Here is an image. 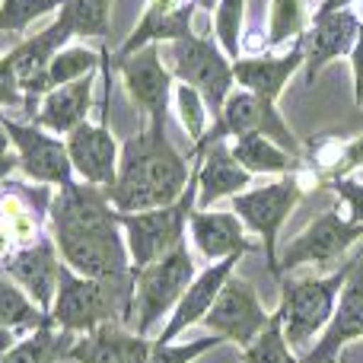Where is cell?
Wrapping results in <instances>:
<instances>
[{
  "mask_svg": "<svg viewBox=\"0 0 363 363\" xmlns=\"http://www.w3.org/2000/svg\"><path fill=\"white\" fill-rule=\"evenodd\" d=\"M166 55H169V74L179 83L194 86L204 96L207 108H211V118H217L220 108H223L226 96L236 86V77H233V61L223 55V48L217 45L213 35H185L176 42H166Z\"/></svg>",
  "mask_w": 363,
  "mask_h": 363,
  "instance_id": "cell-8",
  "label": "cell"
},
{
  "mask_svg": "<svg viewBox=\"0 0 363 363\" xmlns=\"http://www.w3.org/2000/svg\"><path fill=\"white\" fill-rule=\"evenodd\" d=\"M239 258L242 255H230V258H220V262H211L204 271L194 274V281L188 284V290L182 294V300L176 303V309L169 313V322L163 325V332L157 335L153 345H172L188 325H198L201 319L207 315V309L213 306L217 294L223 290V284L230 281V274L236 271Z\"/></svg>",
  "mask_w": 363,
  "mask_h": 363,
  "instance_id": "cell-17",
  "label": "cell"
},
{
  "mask_svg": "<svg viewBox=\"0 0 363 363\" xmlns=\"http://www.w3.org/2000/svg\"><path fill=\"white\" fill-rule=\"evenodd\" d=\"M13 169H19V160L13 157V153H6V157H0V185H4L6 176H10Z\"/></svg>",
  "mask_w": 363,
  "mask_h": 363,
  "instance_id": "cell-41",
  "label": "cell"
},
{
  "mask_svg": "<svg viewBox=\"0 0 363 363\" xmlns=\"http://www.w3.org/2000/svg\"><path fill=\"white\" fill-rule=\"evenodd\" d=\"M230 153L236 157V163L242 166L249 176H287V172H300V157L287 153L271 138H264V134L233 138Z\"/></svg>",
  "mask_w": 363,
  "mask_h": 363,
  "instance_id": "cell-25",
  "label": "cell"
},
{
  "mask_svg": "<svg viewBox=\"0 0 363 363\" xmlns=\"http://www.w3.org/2000/svg\"><path fill=\"white\" fill-rule=\"evenodd\" d=\"M363 242V223H351L338 207L319 213L300 236H294L277 252V281L287 271H296L303 264H328L341 258L347 249Z\"/></svg>",
  "mask_w": 363,
  "mask_h": 363,
  "instance_id": "cell-10",
  "label": "cell"
},
{
  "mask_svg": "<svg viewBox=\"0 0 363 363\" xmlns=\"http://www.w3.org/2000/svg\"><path fill=\"white\" fill-rule=\"evenodd\" d=\"M51 315L42 313L35 303L29 300L23 287L16 281H10L6 271H0V325L13 328V332H26V328L45 325Z\"/></svg>",
  "mask_w": 363,
  "mask_h": 363,
  "instance_id": "cell-28",
  "label": "cell"
},
{
  "mask_svg": "<svg viewBox=\"0 0 363 363\" xmlns=\"http://www.w3.org/2000/svg\"><path fill=\"white\" fill-rule=\"evenodd\" d=\"M64 144H67V157L70 166H74V176H80L86 185L96 188H112L115 176H118V157H121V147L118 140L112 138L108 125L96 121H83L77 125L70 134H64Z\"/></svg>",
  "mask_w": 363,
  "mask_h": 363,
  "instance_id": "cell-16",
  "label": "cell"
},
{
  "mask_svg": "<svg viewBox=\"0 0 363 363\" xmlns=\"http://www.w3.org/2000/svg\"><path fill=\"white\" fill-rule=\"evenodd\" d=\"M13 345H16V332H13V328H4V325H0V357H4V354L10 351Z\"/></svg>",
  "mask_w": 363,
  "mask_h": 363,
  "instance_id": "cell-43",
  "label": "cell"
},
{
  "mask_svg": "<svg viewBox=\"0 0 363 363\" xmlns=\"http://www.w3.org/2000/svg\"><path fill=\"white\" fill-rule=\"evenodd\" d=\"M268 319L271 315L258 300L255 287L242 277L230 274V281L223 284V290L217 294L213 306L207 309V315L201 322L207 325L211 335H220L223 341H233L239 347H249L264 332Z\"/></svg>",
  "mask_w": 363,
  "mask_h": 363,
  "instance_id": "cell-13",
  "label": "cell"
},
{
  "mask_svg": "<svg viewBox=\"0 0 363 363\" xmlns=\"http://www.w3.org/2000/svg\"><path fill=\"white\" fill-rule=\"evenodd\" d=\"M13 245H16V242H13V236H10V230H6V223H4V220H0V258H6V255H10V249H13Z\"/></svg>",
  "mask_w": 363,
  "mask_h": 363,
  "instance_id": "cell-42",
  "label": "cell"
},
{
  "mask_svg": "<svg viewBox=\"0 0 363 363\" xmlns=\"http://www.w3.org/2000/svg\"><path fill=\"white\" fill-rule=\"evenodd\" d=\"M351 4L354 0H322L313 16H328V13H338V10H351Z\"/></svg>",
  "mask_w": 363,
  "mask_h": 363,
  "instance_id": "cell-40",
  "label": "cell"
},
{
  "mask_svg": "<svg viewBox=\"0 0 363 363\" xmlns=\"http://www.w3.org/2000/svg\"><path fill=\"white\" fill-rule=\"evenodd\" d=\"M360 16L354 10H338L328 16H313V26L306 32V83H315V77L332 64L335 57H347L357 42Z\"/></svg>",
  "mask_w": 363,
  "mask_h": 363,
  "instance_id": "cell-22",
  "label": "cell"
},
{
  "mask_svg": "<svg viewBox=\"0 0 363 363\" xmlns=\"http://www.w3.org/2000/svg\"><path fill=\"white\" fill-rule=\"evenodd\" d=\"M64 0H0V32H19L29 29V23H35L38 16L57 10Z\"/></svg>",
  "mask_w": 363,
  "mask_h": 363,
  "instance_id": "cell-34",
  "label": "cell"
},
{
  "mask_svg": "<svg viewBox=\"0 0 363 363\" xmlns=\"http://www.w3.org/2000/svg\"><path fill=\"white\" fill-rule=\"evenodd\" d=\"M191 160L198 172V201H194L198 211H211V204L233 198L252 185V176L236 163L226 140H217L204 150H191Z\"/></svg>",
  "mask_w": 363,
  "mask_h": 363,
  "instance_id": "cell-20",
  "label": "cell"
},
{
  "mask_svg": "<svg viewBox=\"0 0 363 363\" xmlns=\"http://www.w3.org/2000/svg\"><path fill=\"white\" fill-rule=\"evenodd\" d=\"M102 64V51H93L86 45H64L48 64V93L57 86L80 80L86 74H96Z\"/></svg>",
  "mask_w": 363,
  "mask_h": 363,
  "instance_id": "cell-30",
  "label": "cell"
},
{
  "mask_svg": "<svg viewBox=\"0 0 363 363\" xmlns=\"http://www.w3.org/2000/svg\"><path fill=\"white\" fill-rule=\"evenodd\" d=\"M0 125H4L10 144L16 147L19 169H23L26 179L38 182V185H57V188L74 182L67 144L57 134L38 128L35 121H13L4 112H0Z\"/></svg>",
  "mask_w": 363,
  "mask_h": 363,
  "instance_id": "cell-12",
  "label": "cell"
},
{
  "mask_svg": "<svg viewBox=\"0 0 363 363\" xmlns=\"http://www.w3.org/2000/svg\"><path fill=\"white\" fill-rule=\"evenodd\" d=\"M357 16H360V23H363V0H360V13H357Z\"/></svg>",
  "mask_w": 363,
  "mask_h": 363,
  "instance_id": "cell-46",
  "label": "cell"
},
{
  "mask_svg": "<svg viewBox=\"0 0 363 363\" xmlns=\"http://www.w3.org/2000/svg\"><path fill=\"white\" fill-rule=\"evenodd\" d=\"M48 315L55 325H61L64 332H74V335L93 332L102 322L131 325L134 322V287L83 277L61 262L55 303H51Z\"/></svg>",
  "mask_w": 363,
  "mask_h": 363,
  "instance_id": "cell-3",
  "label": "cell"
},
{
  "mask_svg": "<svg viewBox=\"0 0 363 363\" xmlns=\"http://www.w3.org/2000/svg\"><path fill=\"white\" fill-rule=\"evenodd\" d=\"M194 274H198V264H194V255L188 252L185 242H179L160 262L140 268L134 277V332L150 338L153 328L176 309Z\"/></svg>",
  "mask_w": 363,
  "mask_h": 363,
  "instance_id": "cell-6",
  "label": "cell"
},
{
  "mask_svg": "<svg viewBox=\"0 0 363 363\" xmlns=\"http://www.w3.org/2000/svg\"><path fill=\"white\" fill-rule=\"evenodd\" d=\"M77 335L55 328V322H45L35 328V335H29L26 341L13 345L10 351L0 357V363H57L67 357V351L74 347Z\"/></svg>",
  "mask_w": 363,
  "mask_h": 363,
  "instance_id": "cell-26",
  "label": "cell"
},
{
  "mask_svg": "<svg viewBox=\"0 0 363 363\" xmlns=\"http://www.w3.org/2000/svg\"><path fill=\"white\" fill-rule=\"evenodd\" d=\"M360 338H363V245L354 255V268L347 274L345 287H341L332 322L319 335V341L303 354V363H341L345 347Z\"/></svg>",
  "mask_w": 363,
  "mask_h": 363,
  "instance_id": "cell-14",
  "label": "cell"
},
{
  "mask_svg": "<svg viewBox=\"0 0 363 363\" xmlns=\"http://www.w3.org/2000/svg\"><path fill=\"white\" fill-rule=\"evenodd\" d=\"M19 102H23V93H19L16 74H13L10 61H6V55H4V57H0V108L19 106Z\"/></svg>",
  "mask_w": 363,
  "mask_h": 363,
  "instance_id": "cell-37",
  "label": "cell"
},
{
  "mask_svg": "<svg viewBox=\"0 0 363 363\" xmlns=\"http://www.w3.org/2000/svg\"><path fill=\"white\" fill-rule=\"evenodd\" d=\"M303 172H287V176L268 182L258 188H245V191L233 194L230 207L249 233L262 239L264 258H268V271L277 277V236H281L287 217L296 211L303 201Z\"/></svg>",
  "mask_w": 363,
  "mask_h": 363,
  "instance_id": "cell-7",
  "label": "cell"
},
{
  "mask_svg": "<svg viewBox=\"0 0 363 363\" xmlns=\"http://www.w3.org/2000/svg\"><path fill=\"white\" fill-rule=\"evenodd\" d=\"M360 112H363V102H360Z\"/></svg>",
  "mask_w": 363,
  "mask_h": 363,
  "instance_id": "cell-47",
  "label": "cell"
},
{
  "mask_svg": "<svg viewBox=\"0 0 363 363\" xmlns=\"http://www.w3.org/2000/svg\"><path fill=\"white\" fill-rule=\"evenodd\" d=\"M242 26L245 0H217V6H213V38L230 61L242 57Z\"/></svg>",
  "mask_w": 363,
  "mask_h": 363,
  "instance_id": "cell-32",
  "label": "cell"
},
{
  "mask_svg": "<svg viewBox=\"0 0 363 363\" xmlns=\"http://www.w3.org/2000/svg\"><path fill=\"white\" fill-rule=\"evenodd\" d=\"M153 341L138 332H128L121 322H102L93 332L74 341L67 360L74 363H147Z\"/></svg>",
  "mask_w": 363,
  "mask_h": 363,
  "instance_id": "cell-21",
  "label": "cell"
},
{
  "mask_svg": "<svg viewBox=\"0 0 363 363\" xmlns=\"http://www.w3.org/2000/svg\"><path fill=\"white\" fill-rule=\"evenodd\" d=\"M194 201H198V172H194V163H191V182H188V188L182 191L179 201H172L166 207H153V211H140V213H118L134 271L160 262L179 242H185L188 217L194 211Z\"/></svg>",
  "mask_w": 363,
  "mask_h": 363,
  "instance_id": "cell-5",
  "label": "cell"
},
{
  "mask_svg": "<svg viewBox=\"0 0 363 363\" xmlns=\"http://www.w3.org/2000/svg\"><path fill=\"white\" fill-rule=\"evenodd\" d=\"M354 268V258L345 262L332 274L319 277H281V306L277 315L284 322V338L294 351L306 354L309 347L319 341L325 325L332 322V313L338 306L341 287H345L347 274Z\"/></svg>",
  "mask_w": 363,
  "mask_h": 363,
  "instance_id": "cell-4",
  "label": "cell"
},
{
  "mask_svg": "<svg viewBox=\"0 0 363 363\" xmlns=\"http://www.w3.org/2000/svg\"><path fill=\"white\" fill-rule=\"evenodd\" d=\"M306 64V35L296 38L287 48V55H252L233 61V77L242 89L262 96V99L277 102L287 89L290 77Z\"/></svg>",
  "mask_w": 363,
  "mask_h": 363,
  "instance_id": "cell-19",
  "label": "cell"
},
{
  "mask_svg": "<svg viewBox=\"0 0 363 363\" xmlns=\"http://www.w3.org/2000/svg\"><path fill=\"white\" fill-rule=\"evenodd\" d=\"M70 42V35L57 23H51L45 32L29 35L16 45L13 51H6L13 74H16L19 93H23V108L29 118H35V102L48 93V64L64 45Z\"/></svg>",
  "mask_w": 363,
  "mask_h": 363,
  "instance_id": "cell-15",
  "label": "cell"
},
{
  "mask_svg": "<svg viewBox=\"0 0 363 363\" xmlns=\"http://www.w3.org/2000/svg\"><path fill=\"white\" fill-rule=\"evenodd\" d=\"M309 26H313V13H309L306 0H271L264 45L277 48V45L290 42V38H303Z\"/></svg>",
  "mask_w": 363,
  "mask_h": 363,
  "instance_id": "cell-29",
  "label": "cell"
},
{
  "mask_svg": "<svg viewBox=\"0 0 363 363\" xmlns=\"http://www.w3.org/2000/svg\"><path fill=\"white\" fill-rule=\"evenodd\" d=\"M347 61H351V70H354V106L360 108V102H363V23L357 29V42H354Z\"/></svg>",
  "mask_w": 363,
  "mask_h": 363,
  "instance_id": "cell-38",
  "label": "cell"
},
{
  "mask_svg": "<svg viewBox=\"0 0 363 363\" xmlns=\"http://www.w3.org/2000/svg\"><path fill=\"white\" fill-rule=\"evenodd\" d=\"M328 185L338 194V211L351 223H363V182L354 176H341V179H332Z\"/></svg>",
  "mask_w": 363,
  "mask_h": 363,
  "instance_id": "cell-36",
  "label": "cell"
},
{
  "mask_svg": "<svg viewBox=\"0 0 363 363\" xmlns=\"http://www.w3.org/2000/svg\"><path fill=\"white\" fill-rule=\"evenodd\" d=\"M89 106H93V74L45 93L35 115V125L61 138V134H70L77 125L86 121Z\"/></svg>",
  "mask_w": 363,
  "mask_h": 363,
  "instance_id": "cell-24",
  "label": "cell"
},
{
  "mask_svg": "<svg viewBox=\"0 0 363 363\" xmlns=\"http://www.w3.org/2000/svg\"><path fill=\"white\" fill-rule=\"evenodd\" d=\"M363 169V134L357 138H345V163H341V176H354Z\"/></svg>",
  "mask_w": 363,
  "mask_h": 363,
  "instance_id": "cell-39",
  "label": "cell"
},
{
  "mask_svg": "<svg viewBox=\"0 0 363 363\" xmlns=\"http://www.w3.org/2000/svg\"><path fill=\"white\" fill-rule=\"evenodd\" d=\"M172 102H176V115L182 128H185V134L198 144L207 134V128H211V108H207L204 96L194 86H188V83H179V86H172Z\"/></svg>",
  "mask_w": 363,
  "mask_h": 363,
  "instance_id": "cell-33",
  "label": "cell"
},
{
  "mask_svg": "<svg viewBox=\"0 0 363 363\" xmlns=\"http://www.w3.org/2000/svg\"><path fill=\"white\" fill-rule=\"evenodd\" d=\"M198 6H201V10H211V13H213V6H217V0H198Z\"/></svg>",
  "mask_w": 363,
  "mask_h": 363,
  "instance_id": "cell-45",
  "label": "cell"
},
{
  "mask_svg": "<svg viewBox=\"0 0 363 363\" xmlns=\"http://www.w3.org/2000/svg\"><path fill=\"white\" fill-rule=\"evenodd\" d=\"M118 67L125 89L138 112L144 115L147 125H166L169 118V102H172V80L163 61V45H144V48L131 51L125 57H112Z\"/></svg>",
  "mask_w": 363,
  "mask_h": 363,
  "instance_id": "cell-11",
  "label": "cell"
},
{
  "mask_svg": "<svg viewBox=\"0 0 363 363\" xmlns=\"http://www.w3.org/2000/svg\"><path fill=\"white\" fill-rule=\"evenodd\" d=\"M188 160L172 147L166 125H144L121 144L118 176L106 191L112 207L118 213H140L179 201L191 182Z\"/></svg>",
  "mask_w": 363,
  "mask_h": 363,
  "instance_id": "cell-2",
  "label": "cell"
},
{
  "mask_svg": "<svg viewBox=\"0 0 363 363\" xmlns=\"http://www.w3.org/2000/svg\"><path fill=\"white\" fill-rule=\"evenodd\" d=\"M108 13H112V0H64L57 6L55 23L70 38H99V42H106Z\"/></svg>",
  "mask_w": 363,
  "mask_h": 363,
  "instance_id": "cell-27",
  "label": "cell"
},
{
  "mask_svg": "<svg viewBox=\"0 0 363 363\" xmlns=\"http://www.w3.org/2000/svg\"><path fill=\"white\" fill-rule=\"evenodd\" d=\"M4 271L10 274V281H16L19 287L29 294V300L35 303L42 313H51L57 290V271H61V258H57L55 239L38 236L32 245H23L19 252H13L6 258Z\"/></svg>",
  "mask_w": 363,
  "mask_h": 363,
  "instance_id": "cell-18",
  "label": "cell"
},
{
  "mask_svg": "<svg viewBox=\"0 0 363 363\" xmlns=\"http://www.w3.org/2000/svg\"><path fill=\"white\" fill-rule=\"evenodd\" d=\"M6 153H10V138H6L4 125H0V157H6Z\"/></svg>",
  "mask_w": 363,
  "mask_h": 363,
  "instance_id": "cell-44",
  "label": "cell"
},
{
  "mask_svg": "<svg viewBox=\"0 0 363 363\" xmlns=\"http://www.w3.org/2000/svg\"><path fill=\"white\" fill-rule=\"evenodd\" d=\"M223 345V338L220 335H204V338H194L188 341V345H153L150 347V357L147 363H194L198 357H204L207 351H213V347Z\"/></svg>",
  "mask_w": 363,
  "mask_h": 363,
  "instance_id": "cell-35",
  "label": "cell"
},
{
  "mask_svg": "<svg viewBox=\"0 0 363 363\" xmlns=\"http://www.w3.org/2000/svg\"><path fill=\"white\" fill-rule=\"evenodd\" d=\"M48 220L55 249L70 271L134 287L138 271L131 268L118 211L112 207L106 188L67 182L64 188H57V194H51Z\"/></svg>",
  "mask_w": 363,
  "mask_h": 363,
  "instance_id": "cell-1",
  "label": "cell"
},
{
  "mask_svg": "<svg viewBox=\"0 0 363 363\" xmlns=\"http://www.w3.org/2000/svg\"><path fill=\"white\" fill-rule=\"evenodd\" d=\"M239 360L242 363H303V357H296V351L287 345V338H284V322H281V315H277V309L268 319L264 332L258 335L249 347H242Z\"/></svg>",
  "mask_w": 363,
  "mask_h": 363,
  "instance_id": "cell-31",
  "label": "cell"
},
{
  "mask_svg": "<svg viewBox=\"0 0 363 363\" xmlns=\"http://www.w3.org/2000/svg\"><path fill=\"white\" fill-rule=\"evenodd\" d=\"M188 233H191L198 255L207 258V262L245 255V252L255 249V242L245 236L242 220L233 211H198L194 207L191 217H188Z\"/></svg>",
  "mask_w": 363,
  "mask_h": 363,
  "instance_id": "cell-23",
  "label": "cell"
},
{
  "mask_svg": "<svg viewBox=\"0 0 363 363\" xmlns=\"http://www.w3.org/2000/svg\"><path fill=\"white\" fill-rule=\"evenodd\" d=\"M242 134H264V138H271L277 147H284L287 153L303 160V144H300V138L290 131L287 121H284L277 102L262 99V96L249 93V89H233V93L226 96L220 115L213 118V125L207 128L204 138L194 144V150H204V147L217 144V140H226V138H242Z\"/></svg>",
  "mask_w": 363,
  "mask_h": 363,
  "instance_id": "cell-9",
  "label": "cell"
}]
</instances>
